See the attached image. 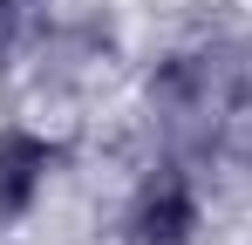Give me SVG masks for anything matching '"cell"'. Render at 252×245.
Here are the masks:
<instances>
[{"instance_id": "1", "label": "cell", "mask_w": 252, "mask_h": 245, "mask_svg": "<svg viewBox=\"0 0 252 245\" xmlns=\"http://www.w3.org/2000/svg\"><path fill=\"white\" fill-rule=\"evenodd\" d=\"M205 225V204H198V184L184 170H150L143 191L129 204V245H191Z\"/></svg>"}, {"instance_id": "2", "label": "cell", "mask_w": 252, "mask_h": 245, "mask_svg": "<svg viewBox=\"0 0 252 245\" xmlns=\"http://www.w3.org/2000/svg\"><path fill=\"white\" fill-rule=\"evenodd\" d=\"M55 157H62V150H55L48 136H34V129H21V122L0 129V225H14V218L34 211Z\"/></svg>"}, {"instance_id": "3", "label": "cell", "mask_w": 252, "mask_h": 245, "mask_svg": "<svg viewBox=\"0 0 252 245\" xmlns=\"http://www.w3.org/2000/svg\"><path fill=\"white\" fill-rule=\"evenodd\" d=\"M0 7H14V0H0Z\"/></svg>"}]
</instances>
